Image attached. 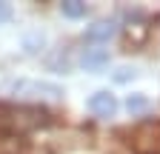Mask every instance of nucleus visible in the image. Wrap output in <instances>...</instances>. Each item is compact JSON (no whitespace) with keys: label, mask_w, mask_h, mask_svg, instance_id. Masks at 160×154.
Segmentation results:
<instances>
[{"label":"nucleus","mask_w":160,"mask_h":154,"mask_svg":"<svg viewBox=\"0 0 160 154\" xmlns=\"http://www.w3.org/2000/svg\"><path fill=\"white\" fill-rule=\"evenodd\" d=\"M86 106H89V111L94 114V117H114V111H117V97H114L112 91H94Z\"/></svg>","instance_id":"obj_1"},{"label":"nucleus","mask_w":160,"mask_h":154,"mask_svg":"<svg viewBox=\"0 0 160 154\" xmlns=\"http://www.w3.org/2000/svg\"><path fill=\"white\" fill-rule=\"evenodd\" d=\"M14 94H32V97H60L63 89L54 83H40V80H20L14 86Z\"/></svg>","instance_id":"obj_2"},{"label":"nucleus","mask_w":160,"mask_h":154,"mask_svg":"<svg viewBox=\"0 0 160 154\" xmlns=\"http://www.w3.org/2000/svg\"><path fill=\"white\" fill-rule=\"evenodd\" d=\"M114 31H117L114 20H97V23H92V26L86 29V37H89V40H94V43H106Z\"/></svg>","instance_id":"obj_3"},{"label":"nucleus","mask_w":160,"mask_h":154,"mask_svg":"<svg viewBox=\"0 0 160 154\" xmlns=\"http://www.w3.org/2000/svg\"><path fill=\"white\" fill-rule=\"evenodd\" d=\"M106 63H109V51H106V49H86L83 66H86L89 71H100Z\"/></svg>","instance_id":"obj_4"},{"label":"nucleus","mask_w":160,"mask_h":154,"mask_svg":"<svg viewBox=\"0 0 160 154\" xmlns=\"http://www.w3.org/2000/svg\"><path fill=\"white\" fill-rule=\"evenodd\" d=\"M60 9H63V14L72 17V20H74V17H83V14H86V3H80V0H66Z\"/></svg>","instance_id":"obj_5"},{"label":"nucleus","mask_w":160,"mask_h":154,"mask_svg":"<svg viewBox=\"0 0 160 154\" xmlns=\"http://www.w3.org/2000/svg\"><path fill=\"white\" fill-rule=\"evenodd\" d=\"M129 111H140V108H146V97H140V94H134V97H129Z\"/></svg>","instance_id":"obj_6"},{"label":"nucleus","mask_w":160,"mask_h":154,"mask_svg":"<svg viewBox=\"0 0 160 154\" xmlns=\"http://www.w3.org/2000/svg\"><path fill=\"white\" fill-rule=\"evenodd\" d=\"M6 20H12V6L0 3V23H6Z\"/></svg>","instance_id":"obj_7"},{"label":"nucleus","mask_w":160,"mask_h":154,"mask_svg":"<svg viewBox=\"0 0 160 154\" xmlns=\"http://www.w3.org/2000/svg\"><path fill=\"white\" fill-rule=\"evenodd\" d=\"M129 77H134V71H132V69H120V74H114V80L123 83V80H129Z\"/></svg>","instance_id":"obj_8"}]
</instances>
